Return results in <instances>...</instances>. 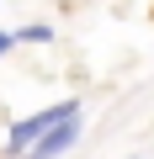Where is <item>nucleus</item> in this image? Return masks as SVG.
Listing matches in <instances>:
<instances>
[{"label": "nucleus", "instance_id": "4", "mask_svg": "<svg viewBox=\"0 0 154 159\" xmlns=\"http://www.w3.org/2000/svg\"><path fill=\"white\" fill-rule=\"evenodd\" d=\"M11 43H16V37H11V32H0V53H11Z\"/></svg>", "mask_w": 154, "mask_h": 159}, {"label": "nucleus", "instance_id": "3", "mask_svg": "<svg viewBox=\"0 0 154 159\" xmlns=\"http://www.w3.org/2000/svg\"><path fill=\"white\" fill-rule=\"evenodd\" d=\"M16 37H21V43H48V37H53V32H48V27H21V32H16Z\"/></svg>", "mask_w": 154, "mask_h": 159}, {"label": "nucleus", "instance_id": "2", "mask_svg": "<svg viewBox=\"0 0 154 159\" xmlns=\"http://www.w3.org/2000/svg\"><path fill=\"white\" fill-rule=\"evenodd\" d=\"M74 138H80V111H74V117H64L48 138H37V143H32V154H37V159H53V154H64Z\"/></svg>", "mask_w": 154, "mask_h": 159}, {"label": "nucleus", "instance_id": "1", "mask_svg": "<svg viewBox=\"0 0 154 159\" xmlns=\"http://www.w3.org/2000/svg\"><path fill=\"white\" fill-rule=\"evenodd\" d=\"M80 111V101H58V106H48V111H37V117H27V122H16L11 127V154H21V148H32L37 138H48L64 117H74Z\"/></svg>", "mask_w": 154, "mask_h": 159}]
</instances>
